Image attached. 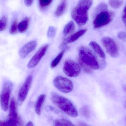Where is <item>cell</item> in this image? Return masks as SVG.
I'll use <instances>...</instances> for the list:
<instances>
[{
    "label": "cell",
    "mask_w": 126,
    "mask_h": 126,
    "mask_svg": "<svg viewBox=\"0 0 126 126\" xmlns=\"http://www.w3.org/2000/svg\"><path fill=\"white\" fill-rule=\"evenodd\" d=\"M12 88V84L10 82H6L4 85L0 95L1 107L4 111H7L8 110Z\"/></svg>",
    "instance_id": "ba28073f"
},
{
    "label": "cell",
    "mask_w": 126,
    "mask_h": 126,
    "mask_svg": "<svg viewBox=\"0 0 126 126\" xmlns=\"http://www.w3.org/2000/svg\"><path fill=\"white\" fill-rule=\"evenodd\" d=\"M56 30L54 27L50 26L49 27L47 32V36L49 38L54 37L56 35Z\"/></svg>",
    "instance_id": "d4e9b609"
},
{
    "label": "cell",
    "mask_w": 126,
    "mask_h": 126,
    "mask_svg": "<svg viewBox=\"0 0 126 126\" xmlns=\"http://www.w3.org/2000/svg\"><path fill=\"white\" fill-rule=\"evenodd\" d=\"M75 23L73 21L67 23L64 28L63 33L64 36H67L71 34L75 30Z\"/></svg>",
    "instance_id": "ac0fdd59"
},
{
    "label": "cell",
    "mask_w": 126,
    "mask_h": 126,
    "mask_svg": "<svg viewBox=\"0 0 126 126\" xmlns=\"http://www.w3.org/2000/svg\"><path fill=\"white\" fill-rule=\"evenodd\" d=\"M79 64L87 73L92 72V70H97L100 67L99 63L93 53L88 47L81 46L79 48Z\"/></svg>",
    "instance_id": "6da1fadb"
},
{
    "label": "cell",
    "mask_w": 126,
    "mask_h": 126,
    "mask_svg": "<svg viewBox=\"0 0 126 126\" xmlns=\"http://www.w3.org/2000/svg\"><path fill=\"white\" fill-rule=\"evenodd\" d=\"M123 0H109V4L111 7L114 9H118L123 4Z\"/></svg>",
    "instance_id": "44dd1931"
},
{
    "label": "cell",
    "mask_w": 126,
    "mask_h": 126,
    "mask_svg": "<svg viewBox=\"0 0 126 126\" xmlns=\"http://www.w3.org/2000/svg\"><path fill=\"white\" fill-rule=\"evenodd\" d=\"M7 18L6 16H3L0 19V32L5 30L7 24Z\"/></svg>",
    "instance_id": "7402d4cb"
},
{
    "label": "cell",
    "mask_w": 126,
    "mask_h": 126,
    "mask_svg": "<svg viewBox=\"0 0 126 126\" xmlns=\"http://www.w3.org/2000/svg\"><path fill=\"white\" fill-rule=\"evenodd\" d=\"M79 124L78 126H87V124H85L84 123H79Z\"/></svg>",
    "instance_id": "1f68e13d"
},
{
    "label": "cell",
    "mask_w": 126,
    "mask_h": 126,
    "mask_svg": "<svg viewBox=\"0 0 126 126\" xmlns=\"http://www.w3.org/2000/svg\"><path fill=\"white\" fill-rule=\"evenodd\" d=\"M37 46L36 41H32L27 43L19 51L20 57L21 58H25L36 48Z\"/></svg>",
    "instance_id": "7c38bea8"
},
{
    "label": "cell",
    "mask_w": 126,
    "mask_h": 126,
    "mask_svg": "<svg viewBox=\"0 0 126 126\" xmlns=\"http://www.w3.org/2000/svg\"><path fill=\"white\" fill-rule=\"evenodd\" d=\"M123 89L125 92H126V86H123Z\"/></svg>",
    "instance_id": "836d02e7"
},
{
    "label": "cell",
    "mask_w": 126,
    "mask_h": 126,
    "mask_svg": "<svg viewBox=\"0 0 126 126\" xmlns=\"http://www.w3.org/2000/svg\"><path fill=\"white\" fill-rule=\"evenodd\" d=\"M123 20L124 23L126 26V5L124 9L123 13Z\"/></svg>",
    "instance_id": "f1b7e54d"
},
{
    "label": "cell",
    "mask_w": 126,
    "mask_h": 126,
    "mask_svg": "<svg viewBox=\"0 0 126 126\" xmlns=\"http://www.w3.org/2000/svg\"></svg>",
    "instance_id": "d590c367"
},
{
    "label": "cell",
    "mask_w": 126,
    "mask_h": 126,
    "mask_svg": "<svg viewBox=\"0 0 126 126\" xmlns=\"http://www.w3.org/2000/svg\"><path fill=\"white\" fill-rule=\"evenodd\" d=\"M54 86L58 90L63 93H67L72 91L73 84L70 80L67 78L58 76L53 81Z\"/></svg>",
    "instance_id": "277c9868"
},
{
    "label": "cell",
    "mask_w": 126,
    "mask_h": 126,
    "mask_svg": "<svg viewBox=\"0 0 126 126\" xmlns=\"http://www.w3.org/2000/svg\"><path fill=\"white\" fill-rule=\"evenodd\" d=\"M52 0H39V5L40 9H43L48 6L52 2Z\"/></svg>",
    "instance_id": "cb8c5ba5"
},
{
    "label": "cell",
    "mask_w": 126,
    "mask_h": 126,
    "mask_svg": "<svg viewBox=\"0 0 126 126\" xmlns=\"http://www.w3.org/2000/svg\"><path fill=\"white\" fill-rule=\"evenodd\" d=\"M46 98V95L42 94L38 97L36 101L35 109L36 114L38 115H40L41 114V109L45 101Z\"/></svg>",
    "instance_id": "9a60e30c"
},
{
    "label": "cell",
    "mask_w": 126,
    "mask_h": 126,
    "mask_svg": "<svg viewBox=\"0 0 126 126\" xmlns=\"http://www.w3.org/2000/svg\"><path fill=\"white\" fill-rule=\"evenodd\" d=\"M51 94L52 101L61 111L72 117L78 116L77 109L69 100L55 92H52Z\"/></svg>",
    "instance_id": "3957f363"
},
{
    "label": "cell",
    "mask_w": 126,
    "mask_h": 126,
    "mask_svg": "<svg viewBox=\"0 0 126 126\" xmlns=\"http://www.w3.org/2000/svg\"><path fill=\"white\" fill-rule=\"evenodd\" d=\"M65 52V50H63L62 52H61L52 61L51 63V67L52 68H54L56 67L58 64L59 63L63 58L64 54Z\"/></svg>",
    "instance_id": "ffe728a7"
},
{
    "label": "cell",
    "mask_w": 126,
    "mask_h": 126,
    "mask_svg": "<svg viewBox=\"0 0 126 126\" xmlns=\"http://www.w3.org/2000/svg\"><path fill=\"white\" fill-rule=\"evenodd\" d=\"M118 37L120 40H125L126 39V33L123 32H120L118 34Z\"/></svg>",
    "instance_id": "83f0119b"
},
{
    "label": "cell",
    "mask_w": 126,
    "mask_h": 126,
    "mask_svg": "<svg viewBox=\"0 0 126 126\" xmlns=\"http://www.w3.org/2000/svg\"><path fill=\"white\" fill-rule=\"evenodd\" d=\"M30 21L29 18L26 17L18 24V30L20 33H24L27 31L29 27Z\"/></svg>",
    "instance_id": "e0dca14e"
},
{
    "label": "cell",
    "mask_w": 126,
    "mask_h": 126,
    "mask_svg": "<svg viewBox=\"0 0 126 126\" xmlns=\"http://www.w3.org/2000/svg\"><path fill=\"white\" fill-rule=\"evenodd\" d=\"M87 31V29L81 30L66 38L63 41L62 44V46H65L68 44L71 43L75 42L83 35H84L86 32Z\"/></svg>",
    "instance_id": "4fadbf2b"
},
{
    "label": "cell",
    "mask_w": 126,
    "mask_h": 126,
    "mask_svg": "<svg viewBox=\"0 0 126 126\" xmlns=\"http://www.w3.org/2000/svg\"><path fill=\"white\" fill-rule=\"evenodd\" d=\"M80 112L81 115L84 117L86 118H88L89 117V111L87 107H84L81 108V109Z\"/></svg>",
    "instance_id": "4316f807"
},
{
    "label": "cell",
    "mask_w": 126,
    "mask_h": 126,
    "mask_svg": "<svg viewBox=\"0 0 126 126\" xmlns=\"http://www.w3.org/2000/svg\"><path fill=\"white\" fill-rule=\"evenodd\" d=\"M54 124L55 126H75L71 121L64 119L56 120L54 121Z\"/></svg>",
    "instance_id": "d6986e66"
},
{
    "label": "cell",
    "mask_w": 126,
    "mask_h": 126,
    "mask_svg": "<svg viewBox=\"0 0 126 126\" xmlns=\"http://www.w3.org/2000/svg\"><path fill=\"white\" fill-rule=\"evenodd\" d=\"M107 5L105 3L100 4L95 9V13H98L101 11L107 10Z\"/></svg>",
    "instance_id": "484cf974"
},
{
    "label": "cell",
    "mask_w": 126,
    "mask_h": 126,
    "mask_svg": "<svg viewBox=\"0 0 126 126\" xmlns=\"http://www.w3.org/2000/svg\"><path fill=\"white\" fill-rule=\"evenodd\" d=\"M4 123L5 126H17L21 123L17 114L16 102L14 98L11 100L8 119Z\"/></svg>",
    "instance_id": "8992f818"
},
{
    "label": "cell",
    "mask_w": 126,
    "mask_h": 126,
    "mask_svg": "<svg viewBox=\"0 0 126 126\" xmlns=\"http://www.w3.org/2000/svg\"><path fill=\"white\" fill-rule=\"evenodd\" d=\"M17 20L16 19H15L13 21L10 26L9 30L10 33L11 35H15L17 33Z\"/></svg>",
    "instance_id": "603a6c76"
},
{
    "label": "cell",
    "mask_w": 126,
    "mask_h": 126,
    "mask_svg": "<svg viewBox=\"0 0 126 126\" xmlns=\"http://www.w3.org/2000/svg\"><path fill=\"white\" fill-rule=\"evenodd\" d=\"M125 107H126V104H125Z\"/></svg>",
    "instance_id": "e575fe53"
},
{
    "label": "cell",
    "mask_w": 126,
    "mask_h": 126,
    "mask_svg": "<svg viewBox=\"0 0 126 126\" xmlns=\"http://www.w3.org/2000/svg\"><path fill=\"white\" fill-rule=\"evenodd\" d=\"M34 126L32 121H29L26 124V126Z\"/></svg>",
    "instance_id": "4dcf8cb0"
},
{
    "label": "cell",
    "mask_w": 126,
    "mask_h": 126,
    "mask_svg": "<svg viewBox=\"0 0 126 126\" xmlns=\"http://www.w3.org/2000/svg\"><path fill=\"white\" fill-rule=\"evenodd\" d=\"M101 42L107 53L113 58L117 57L118 49L117 45L112 38L109 37H104L101 39Z\"/></svg>",
    "instance_id": "9c48e42d"
},
{
    "label": "cell",
    "mask_w": 126,
    "mask_h": 126,
    "mask_svg": "<svg viewBox=\"0 0 126 126\" xmlns=\"http://www.w3.org/2000/svg\"><path fill=\"white\" fill-rule=\"evenodd\" d=\"M48 47V44H46L40 48L34 55L31 58L27 66L29 69H32L36 66L40 61L41 58L45 55Z\"/></svg>",
    "instance_id": "8fae6325"
},
{
    "label": "cell",
    "mask_w": 126,
    "mask_h": 126,
    "mask_svg": "<svg viewBox=\"0 0 126 126\" xmlns=\"http://www.w3.org/2000/svg\"><path fill=\"white\" fill-rule=\"evenodd\" d=\"M32 80V75H29L19 90L18 100L19 104L20 105L24 101L27 96Z\"/></svg>",
    "instance_id": "30bf717a"
},
{
    "label": "cell",
    "mask_w": 126,
    "mask_h": 126,
    "mask_svg": "<svg viewBox=\"0 0 126 126\" xmlns=\"http://www.w3.org/2000/svg\"><path fill=\"white\" fill-rule=\"evenodd\" d=\"M0 126H4V121L0 120Z\"/></svg>",
    "instance_id": "d6a6232c"
},
{
    "label": "cell",
    "mask_w": 126,
    "mask_h": 126,
    "mask_svg": "<svg viewBox=\"0 0 126 126\" xmlns=\"http://www.w3.org/2000/svg\"><path fill=\"white\" fill-rule=\"evenodd\" d=\"M89 45L100 57L103 59L106 58L105 53L97 43L95 41H91L89 43Z\"/></svg>",
    "instance_id": "5bb4252c"
},
{
    "label": "cell",
    "mask_w": 126,
    "mask_h": 126,
    "mask_svg": "<svg viewBox=\"0 0 126 126\" xmlns=\"http://www.w3.org/2000/svg\"><path fill=\"white\" fill-rule=\"evenodd\" d=\"M33 0H24V3L27 7H30L32 4Z\"/></svg>",
    "instance_id": "f546056e"
},
{
    "label": "cell",
    "mask_w": 126,
    "mask_h": 126,
    "mask_svg": "<svg viewBox=\"0 0 126 126\" xmlns=\"http://www.w3.org/2000/svg\"><path fill=\"white\" fill-rule=\"evenodd\" d=\"M67 0H62L55 12V15L57 17L62 16L65 12L67 7Z\"/></svg>",
    "instance_id": "2e32d148"
},
{
    "label": "cell",
    "mask_w": 126,
    "mask_h": 126,
    "mask_svg": "<svg viewBox=\"0 0 126 126\" xmlns=\"http://www.w3.org/2000/svg\"><path fill=\"white\" fill-rule=\"evenodd\" d=\"M93 3V0H80L72 10L71 16L80 26L85 25L89 19L88 12Z\"/></svg>",
    "instance_id": "7a4b0ae2"
},
{
    "label": "cell",
    "mask_w": 126,
    "mask_h": 126,
    "mask_svg": "<svg viewBox=\"0 0 126 126\" xmlns=\"http://www.w3.org/2000/svg\"><path fill=\"white\" fill-rule=\"evenodd\" d=\"M63 70L64 74L69 77H77L80 72V66L73 60H67L64 62Z\"/></svg>",
    "instance_id": "52a82bcc"
},
{
    "label": "cell",
    "mask_w": 126,
    "mask_h": 126,
    "mask_svg": "<svg viewBox=\"0 0 126 126\" xmlns=\"http://www.w3.org/2000/svg\"><path fill=\"white\" fill-rule=\"evenodd\" d=\"M113 17V13L107 10L98 13L93 21V26L94 29H98L109 23Z\"/></svg>",
    "instance_id": "5b68a950"
}]
</instances>
